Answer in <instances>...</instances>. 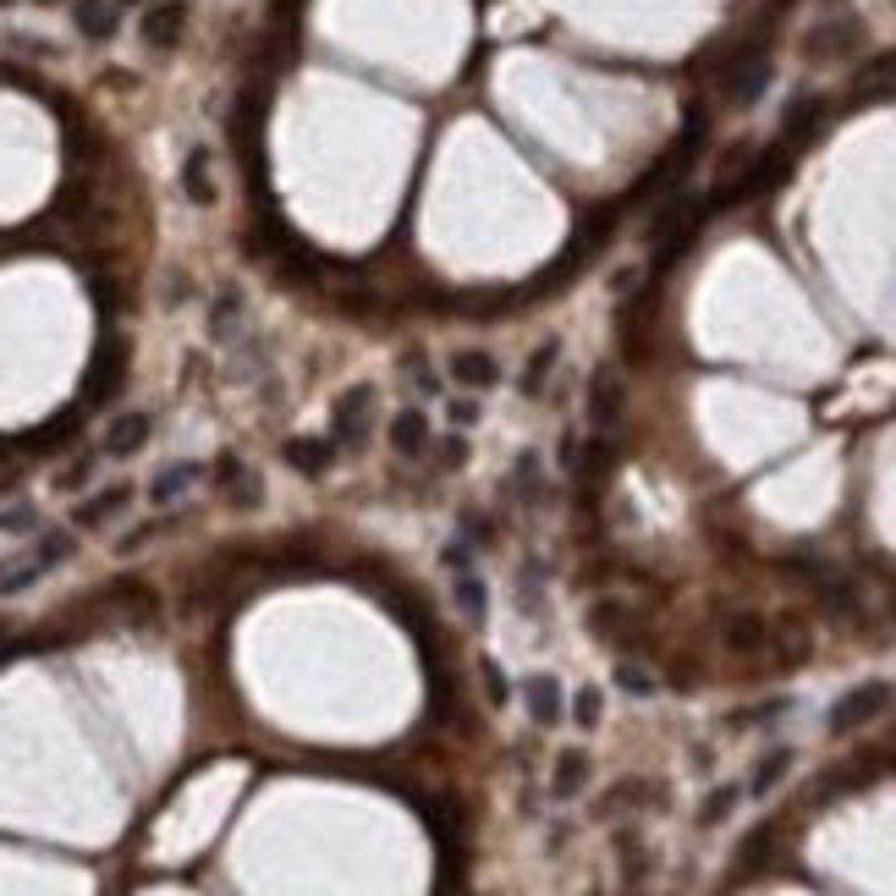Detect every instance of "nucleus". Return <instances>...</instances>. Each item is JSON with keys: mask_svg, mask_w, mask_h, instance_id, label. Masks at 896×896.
<instances>
[{"mask_svg": "<svg viewBox=\"0 0 896 896\" xmlns=\"http://www.w3.org/2000/svg\"><path fill=\"white\" fill-rule=\"evenodd\" d=\"M66 556H72V534H44L22 562H6V567H0V595H22L28 584H39V578H44L55 562H66Z\"/></svg>", "mask_w": 896, "mask_h": 896, "instance_id": "1", "label": "nucleus"}, {"mask_svg": "<svg viewBox=\"0 0 896 896\" xmlns=\"http://www.w3.org/2000/svg\"><path fill=\"white\" fill-rule=\"evenodd\" d=\"M896 699L892 682H864V688H853V693H842L836 704H831V715H825V727L836 732V738H847V732H858L864 721H875L886 704Z\"/></svg>", "mask_w": 896, "mask_h": 896, "instance_id": "2", "label": "nucleus"}, {"mask_svg": "<svg viewBox=\"0 0 896 896\" xmlns=\"http://www.w3.org/2000/svg\"><path fill=\"white\" fill-rule=\"evenodd\" d=\"M369 408H374V385H347L330 408V424H336V446H358L363 441V424H369Z\"/></svg>", "mask_w": 896, "mask_h": 896, "instance_id": "3", "label": "nucleus"}, {"mask_svg": "<svg viewBox=\"0 0 896 896\" xmlns=\"http://www.w3.org/2000/svg\"><path fill=\"white\" fill-rule=\"evenodd\" d=\"M764 83H770V61L753 50L743 61H732V72H727V100H732V105H753V100L764 94Z\"/></svg>", "mask_w": 896, "mask_h": 896, "instance_id": "4", "label": "nucleus"}, {"mask_svg": "<svg viewBox=\"0 0 896 896\" xmlns=\"http://www.w3.org/2000/svg\"><path fill=\"white\" fill-rule=\"evenodd\" d=\"M721 638H727L732 655H759V649L770 643V627H764L759 610H732V616L721 621Z\"/></svg>", "mask_w": 896, "mask_h": 896, "instance_id": "5", "label": "nucleus"}, {"mask_svg": "<svg viewBox=\"0 0 896 896\" xmlns=\"http://www.w3.org/2000/svg\"><path fill=\"white\" fill-rule=\"evenodd\" d=\"M182 28H187V6L182 0H165V6L144 11V44H154V50H171L182 39Z\"/></svg>", "mask_w": 896, "mask_h": 896, "instance_id": "6", "label": "nucleus"}, {"mask_svg": "<svg viewBox=\"0 0 896 896\" xmlns=\"http://www.w3.org/2000/svg\"><path fill=\"white\" fill-rule=\"evenodd\" d=\"M154 435V419L150 413H122L111 430H105V456H133V451H144Z\"/></svg>", "mask_w": 896, "mask_h": 896, "instance_id": "7", "label": "nucleus"}, {"mask_svg": "<svg viewBox=\"0 0 896 896\" xmlns=\"http://www.w3.org/2000/svg\"><path fill=\"white\" fill-rule=\"evenodd\" d=\"M858 39H864V28H858L853 17H842V22H825V28H814L803 50H809V55H820V61H831V55H847V50H853Z\"/></svg>", "mask_w": 896, "mask_h": 896, "instance_id": "8", "label": "nucleus"}, {"mask_svg": "<svg viewBox=\"0 0 896 896\" xmlns=\"http://www.w3.org/2000/svg\"><path fill=\"white\" fill-rule=\"evenodd\" d=\"M198 478H204V467H198V462H171L165 473H154L150 501H154V506H171V501H182V495H187Z\"/></svg>", "mask_w": 896, "mask_h": 896, "instance_id": "9", "label": "nucleus"}, {"mask_svg": "<svg viewBox=\"0 0 896 896\" xmlns=\"http://www.w3.org/2000/svg\"><path fill=\"white\" fill-rule=\"evenodd\" d=\"M523 699H528V715L539 727H556L562 721V688H556V677H528L523 682Z\"/></svg>", "mask_w": 896, "mask_h": 896, "instance_id": "10", "label": "nucleus"}, {"mask_svg": "<svg viewBox=\"0 0 896 896\" xmlns=\"http://www.w3.org/2000/svg\"><path fill=\"white\" fill-rule=\"evenodd\" d=\"M451 374H456L462 385H473V391H490V385L501 380V363H495L490 352L473 347V352H456V358H451Z\"/></svg>", "mask_w": 896, "mask_h": 896, "instance_id": "11", "label": "nucleus"}, {"mask_svg": "<svg viewBox=\"0 0 896 896\" xmlns=\"http://www.w3.org/2000/svg\"><path fill=\"white\" fill-rule=\"evenodd\" d=\"M391 446L402 451V456H424V446H430V419H424L419 408L396 413V419H391Z\"/></svg>", "mask_w": 896, "mask_h": 896, "instance_id": "12", "label": "nucleus"}, {"mask_svg": "<svg viewBox=\"0 0 896 896\" xmlns=\"http://www.w3.org/2000/svg\"><path fill=\"white\" fill-rule=\"evenodd\" d=\"M584 781H589V753H584V748H567V753L556 759L550 792H556V797H578V792H584Z\"/></svg>", "mask_w": 896, "mask_h": 896, "instance_id": "13", "label": "nucleus"}, {"mask_svg": "<svg viewBox=\"0 0 896 896\" xmlns=\"http://www.w3.org/2000/svg\"><path fill=\"white\" fill-rule=\"evenodd\" d=\"M78 28H83V39H111L116 33V6L111 0H78Z\"/></svg>", "mask_w": 896, "mask_h": 896, "instance_id": "14", "label": "nucleus"}, {"mask_svg": "<svg viewBox=\"0 0 896 896\" xmlns=\"http://www.w3.org/2000/svg\"><path fill=\"white\" fill-rule=\"evenodd\" d=\"M127 506V484H116V490H105V495H94V501H83L78 506V528H94V523H105V517H116Z\"/></svg>", "mask_w": 896, "mask_h": 896, "instance_id": "15", "label": "nucleus"}, {"mask_svg": "<svg viewBox=\"0 0 896 896\" xmlns=\"http://www.w3.org/2000/svg\"><path fill=\"white\" fill-rule=\"evenodd\" d=\"M182 187H187V198H193V204H209V198H215V187H209V154L204 150L187 154V165H182Z\"/></svg>", "mask_w": 896, "mask_h": 896, "instance_id": "16", "label": "nucleus"}, {"mask_svg": "<svg viewBox=\"0 0 896 896\" xmlns=\"http://www.w3.org/2000/svg\"><path fill=\"white\" fill-rule=\"evenodd\" d=\"M616 419H621V385H616V374H599L595 380V424L599 430H616Z\"/></svg>", "mask_w": 896, "mask_h": 896, "instance_id": "17", "label": "nucleus"}, {"mask_svg": "<svg viewBox=\"0 0 896 896\" xmlns=\"http://www.w3.org/2000/svg\"><path fill=\"white\" fill-rule=\"evenodd\" d=\"M330 451H336V441H287V462L302 467V473H325Z\"/></svg>", "mask_w": 896, "mask_h": 896, "instance_id": "18", "label": "nucleus"}, {"mask_svg": "<svg viewBox=\"0 0 896 896\" xmlns=\"http://www.w3.org/2000/svg\"><path fill=\"white\" fill-rule=\"evenodd\" d=\"M786 770H792V748L764 753V759H759V770H753V781H748V792H753V797H764V792H770V786H775Z\"/></svg>", "mask_w": 896, "mask_h": 896, "instance_id": "19", "label": "nucleus"}, {"mask_svg": "<svg viewBox=\"0 0 896 896\" xmlns=\"http://www.w3.org/2000/svg\"><path fill=\"white\" fill-rule=\"evenodd\" d=\"M775 643H781V660H786V666H797V660L809 655V627L786 616V621H781V632H775Z\"/></svg>", "mask_w": 896, "mask_h": 896, "instance_id": "20", "label": "nucleus"}, {"mask_svg": "<svg viewBox=\"0 0 896 896\" xmlns=\"http://www.w3.org/2000/svg\"><path fill=\"white\" fill-rule=\"evenodd\" d=\"M456 605L467 610V621H484V605L490 599H484V584L473 573H456Z\"/></svg>", "mask_w": 896, "mask_h": 896, "instance_id": "21", "label": "nucleus"}, {"mask_svg": "<svg viewBox=\"0 0 896 896\" xmlns=\"http://www.w3.org/2000/svg\"><path fill=\"white\" fill-rule=\"evenodd\" d=\"M820 116H825L820 100H797V105L786 111V138H803L809 127H820Z\"/></svg>", "mask_w": 896, "mask_h": 896, "instance_id": "22", "label": "nucleus"}, {"mask_svg": "<svg viewBox=\"0 0 896 896\" xmlns=\"http://www.w3.org/2000/svg\"><path fill=\"white\" fill-rule=\"evenodd\" d=\"M556 352H562V347H556V341H545V347H539V352L528 358V369H523V391H528V396H539V385H545V369L556 363Z\"/></svg>", "mask_w": 896, "mask_h": 896, "instance_id": "23", "label": "nucleus"}, {"mask_svg": "<svg viewBox=\"0 0 896 896\" xmlns=\"http://www.w3.org/2000/svg\"><path fill=\"white\" fill-rule=\"evenodd\" d=\"M732 809H738V786H715V797L699 809V825H721Z\"/></svg>", "mask_w": 896, "mask_h": 896, "instance_id": "24", "label": "nucleus"}, {"mask_svg": "<svg viewBox=\"0 0 896 896\" xmlns=\"http://www.w3.org/2000/svg\"><path fill=\"white\" fill-rule=\"evenodd\" d=\"M33 528H39V512H33L28 501H22V506H6V512H0V534H33Z\"/></svg>", "mask_w": 896, "mask_h": 896, "instance_id": "25", "label": "nucleus"}, {"mask_svg": "<svg viewBox=\"0 0 896 896\" xmlns=\"http://www.w3.org/2000/svg\"><path fill=\"white\" fill-rule=\"evenodd\" d=\"M616 682H621L632 699H649V693H655V677H649V671H638V666H627V660L616 666Z\"/></svg>", "mask_w": 896, "mask_h": 896, "instance_id": "26", "label": "nucleus"}, {"mask_svg": "<svg viewBox=\"0 0 896 896\" xmlns=\"http://www.w3.org/2000/svg\"><path fill=\"white\" fill-rule=\"evenodd\" d=\"M573 715H578V727H584V732L599 727V688H584V693H578V710H573Z\"/></svg>", "mask_w": 896, "mask_h": 896, "instance_id": "27", "label": "nucleus"}, {"mask_svg": "<svg viewBox=\"0 0 896 896\" xmlns=\"http://www.w3.org/2000/svg\"><path fill=\"white\" fill-rule=\"evenodd\" d=\"M408 369H413V374H419V380H413V385H419V391H424V396H441V380H435V369H430V363H419V358H408Z\"/></svg>", "mask_w": 896, "mask_h": 896, "instance_id": "28", "label": "nucleus"}, {"mask_svg": "<svg viewBox=\"0 0 896 896\" xmlns=\"http://www.w3.org/2000/svg\"><path fill=\"white\" fill-rule=\"evenodd\" d=\"M451 424H456V430L478 424V408H473V402H451Z\"/></svg>", "mask_w": 896, "mask_h": 896, "instance_id": "29", "label": "nucleus"}, {"mask_svg": "<svg viewBox=\"0 0 896 896\" xmlns=\"http://www.w3.org/2000/svg\"><path fill=\"white\" fill-rule=\"evenodd\" d=\"M89 467H94V462H72V467L61 473V490H78V484L89 478Z\"/></svg>", "mask_w": 896, "mask_h": 896, "instance_id": "30", "label": "nucleus"}, {"mask_svg": "<svg viewBox=\"0 0 896 896\" xmlns=\"http://www.w3.org/2000/svg\"><path fill=\"white\" fill-rule=\"evenodd\" d=\"M484 677H490V699H506V682H501V671L484 660Z\"/></svg>", "mask_w": 896, "mask_h": 896, "instance_id": "31", "label": "nucleus"}, {"mask_svg": "<svg viewBox=\"0 0 896 896\" xmlns=\"http://www.w3.org/2000/svg\"><path fill=\"white\" fill-rule=\"evenodd\" d=\"M441 462H446V467H456V462H462V441H446V446H441Z\"/></svg>", "mask_w": 896, "mask_h": 896, "instance_id": "32", "label": "nucleus"}, {"mask_svg": "<svg viewBox=\"0 0 896 896\" xmlns=\"http://www.w3.org/2000/svg\"><path fill=\"white\" fill-rule=\"evenodd\" d=\"M0 6H11V0H0Z\"/></svg>", "mask_w": 896, "mask_h": 896, "instance_id": "33", "label": "nucleus"}]
</instances>
